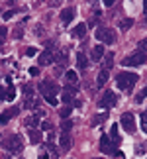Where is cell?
I'll list each match as a JSON object with an SVG mask.
<instances>
[{"label": "cell", "instance_id": "6da1fadb", "mask_svg": "<svg viewBox=\"0 0 147 159\" xmlns=\"http://www.w3.org/2000/svg\"><path fill=\"white\" fill-rule=\"evenodd\" d=\"M139 81V77L136 73H130V71H124L120 73L118 77H116V84H118L120 90H126V93H130V90L136 87V83Z\"/></svg>", "mask_w": 147, "mask_h": 159}, {"label": "cell", "instance_id": "7a4b0ae2", "mask_svg": "<svg viewBox=\"0 0 147 159\" xmlns=\"http://www.w3.org/2000/svg\"><path fill=\"white\" fill-rule=\"evenodd\" d=\"M0 148L8 149L10 153H20V151L24 149V142H22L20 136H8L6 139L0 142Z\"/></svg>", "mask_w": 147, "mask_h": 159}, {"label": "cell", "instance_id": "3957f363", "mask_svg": "<svg viewBox=\"0 0 147 159\" xmlns=\"http://www.w3.org/2000/svg\"><path fill=\"white\" fill-rule=\"evenodd\" d=\"M145 63H147V55L143 51H136L133 55H127V57H124V61H122L124 67H141Z\"/></svg>", "mask_w": 147, "mask_h": 159}, {"label": "cell", "instance_id": "277c9868", "mask_svg": "<svg viewBox=\"0 0 147 159\" xmlns=\"http://www.w3.org/2000/svg\"><path fill=\"white\" fill-rule=\"evenodd\" d=\"M116 102H118V94L112 93V90H106V93L100 96V100H98V106L100 108H114Z\"/></svg>", "mask_w": 147, "mask_h": 159}, {"label": "cell", "instance_id": "5b68a950", "mask_svg": "<svg viewBox=\"0 0 147 159\" xmlns=\"http://www.w3.org/2000/svg\"><path fill=\"white\" fill-rule=\"evenodd\" d=\"M96 39H100V41H104V43L112 45L116 41V34H114V30H110V28H98L96 30Z\"/></svg>", "mask_w": 147, "mask_h": 159}, {"label": "cell", "instance_id": "8992f818", "mask_svg": "<svg viewBox=\"0 0 147 159\" xmlns=\"http://www.w3.org/2000/svg\"><path fill=\"white\" fill-rule=\"evenodd\" d=\"M120 126L124 128L127 134H136V118H133V114H131V112L122 114V118H120Z\"/></svg>", "mask_w": 147, "mask_h": 159}, {"label": "cell", "instance_id": "52a82bcc", "mask_svg": "<svg viewBox=\"0 0 147 159\" xmlns=\"http://www.w3.org/2000/svg\"><path fill=\"white\" fill-rule=\"evenodd\" d=\"M39 93L43 94V98H47V96H55L59 93V84L51 83V81H43V83H39Z\"/></svg>", "mask_w": 147, "mask_h": 159}, {"label": "cell", "instance_id": "ba28073f", "mask_svg": "<svg viewBox=\"0 0 147 159\" xmlns=\"http://www.w3.org/2000/svg\"><path fill=\"white\" fill-rule=\"evenodd\" d=\"M100 151H102V153H106V155H116V151H118V149H116V145L110 142L108 136H102L100 138Z\"/></svg>", "mask_w": 147, "mask_h": 159}, {"label": "cell", "instance_id": "9c48e42d", "mask_svg": "<svg viewBox=\"0 0 147 159\" xmlns=\"http://www.w3.org/2000/svg\"><path fill=\"white\" fill-rule=\"evenodd\" d=\"M59 18H61V24L67 26V24H71V20L75 18V10H73V8H63L61 14H59Z\"/></svg>", "mask_w": 147, "mask_h": 159}, {"label": "cell", "instance_id": "30bf717a", "mask_svg": "<svg viewBox=\"0 0 147 159\" xmlns=\"http://www.w3.org/2000/svg\"><path fill=\"white\" fill-rule=\"evenodd\" d=\"M71 35L75 39H82L84 35H87V24H78V26H75L73 32H71Z\"/></svg>", "mask_w": 147, "mask_h": 159}, {"label": "cell", "instance_id": "8fae6325", "mask_svg": "<svg viewBox=\"0 0 147 159\" xmlns=\"http://www.w3.org/2000/svg\"><path fill=\"white\" fill-rule=\"evenodd\" d=\"M51 63H53V51H51V49H45L43 53L39 55V67L51 65Z\"/></svg>", "mask_w": 147, "mask_h": 159}, {"label": "cell", "instance_id": "7c38bea8", "mask_svg": "<svg viewBox=\"0 0 147 159\" xmlns=\"http://www.w3.org/2000/svg\"><path fill=\"white\" fill-rule=\"evenodd\" d=\"M18 112H20V108L18 106H14V108H8V110H4L2 114H0V124H6V122H8L12 116H16Z\"/></svg>", "mask_w": 147, "mask_h": 159}, {"label": "cell", "instance_id": "4fadbf2b", "mask_svg": "<svg viewBox=\"0 0 147 159\" xmlns=\"http://www.w3.org/2000/svg\"><path fill=\"white\" fill-rule=\"evenodd\" d=\"M71 145H73L71 136H69V134H61V138H59V148L63 149V151H69Z\"/></svg>", "mask_w": 147, "mask_h": 159}, {"label": "cell", "instance_id": "5bb4252c", "mask_svg": "<svg viewBox=\"0 0 147 159\" xmlns=\"http://www.w3.org/2000/svg\"><path fill=\"white\" fill-rule=\"evenodd\" d=\"M102 57H104V47H102V45H94L92 51H90V59L96 63V61H100Z\"/></svg>", "mask_w": 147, "mask_h": 159}, {"label": "cell", "instance_id": "9a60e30c", "mask_svg": "<svg viewBox=\"0 0 147 159\" xmlns=\"http://www.w3.org/2000/svg\"><path fill=\"white\" fill-rule=\"evenodd\" d=\"M28 138L32 143H39L41 142V130H38V128H32V130L28 132Z\"/></svg>", "mask_w": 147, "mask_h": 159}, {"label": "cell", "instance_id": "2e32d148", "mask_svg": "<svg viewBox=\"0 0 147 159\" xmlns=\"http://www.w3.org/2000/svg\"><path fill=\"white\" fill-rule=\"evenodd\" d=\"M77 67H78V69H88V59H87V55H84V53H81V51H78L77 53Z\"/></svg>", "mask_w": 147, "mask_h": 159}, {"label": "cell", "instance_id": "e0dca14e", "mask_svg": "<svg viewBox=\"0 0 147 159\" xmlns=\"http://www.w3.org/2000/svg\"><path fill=\"white\" fill-rule=\"evenodd\" d=\"M110 138H112V143H114V145H120V134H118V124H112V126H110Z\"/></svg>", "mask_w": 147, "mask_h": 159}, {"label": "cell", "instance_id": "ac0fdd59", "mask_svg": "<svg viewBox=\"0 0 147 159\" xmlns=\"http://www.w3.org/2000/svg\"><path fill=\"white\" fill-rule=\"evenodd\" d=\"M108 83V71H100V75H98V79H96V87H104V84Z\"/></svg>", "mask_w": 147, "mask_h": 159}, {"label": "cell", "instance_id": "d6986e66", "mask_svg": "<svg viewBox=\"0 0 147 159\" xmlns=\"http://www.w3.org/2000/svg\"><path fill=\"white\" fill-rule=\"evenodd\" d=\"M71 128H73V122L71 120H63V122H61V134H69Z\"/></svg>", "mask_w": 147, "mask_h": 159}, {"label": "cell", "instance_id": "ffe728a7", "mask_svg": "<svg viewBox=\"0 0 147 159\" xmlns=\"http://www.w3.org/2000/svg\"><path fill=\"white\" fill-rule=\"evenodd\" d=\"M131 26H133V20H131V18H126V20L120 22V30H124V32H126V30H130Z\"/></svg>", "mask_w": 147, "mask_h": 159}, {"label": "cell", "instance_id": "44dd1931", "mask_svg": "<svg viewBox=\"0 0 147 159\" xmlns=\"http://www.w3.org/2000/svg\"><path fill=\"white\" fill-rule=\"evenodd\" d=\"M63 93H67V94H75V93H78V87H77L75 83H69V84L65 87V90H63Z\"/></svg>", "mask_w": 147, "mask_h": 159}, {"label": "cell", "instance_id": "7402d4cb", "mask_svg": "<svg viewBox=\"0 0 147 159\" xmlns=\"http://www.w3.org/2000/svg\"><path fill=\"white\" fill-rule=\"evenodd\" d=\"M59 116H61V120H69V116H71V106L61 108V110H59Z\"/></svg>", "mask_w": 147, "mask_h": 159}, {"label": "cell", "instance_id": "603a6c76", "mask_svg": "<svg viewBox=\"0 0 147 159\" xmlns=\"http://www.w3.org/2000/svg\"><path fill=\"white\" fill-rule=\"evenodd\" d=\"M108 118V114H98V116H94L92 118V126H98V124H102L104 120Z\"/></svg>", "mask_w": 147, "mask_h": 159}, {"label": "cell", "instance_id": "cb8c5ba5", "mask_svg": "<svg viewBox=\"0 0 147 159\" xmlns=\"http://www.w3.org/2000/svg\"><path fill=\"white\" fill-rule=\"evenodd\" d=\"M24 94H26V98H33V87L32 84H24Z\"/></svg>", "mask_w": 147, "mask_h": 159}, {"label": "cell", "instance_id": "d4e9b609", "mask_svg": "<svg viewBox=\"0 0 147 159\" xmlns=\"http://www.w3.org/2000/svg\"><path fill=\"white\" fill-rule=\"evenodd\" d=\"M112 61H114V55H112V53H108V55H106V59H104V71H108L110 67H112Z\"/></svg>", "mask_w": 147, "mask_h": 159}, {"label": "cell", "instance_id": "484cf974", "mask_svg": "<svg viewBox=\"0 0 147 159\" xmlns=\"http://www.w3.org/2000/svg\"><path fill=\"white\" fill-rule=\"evenodd\" d=\"M14 98H16V89L8 87V89H6V100H14Z\"/></svg>", "mask_w": 147, "mask_h": 159}, {"label": "cell", "instance_id": "4316f807", "mask_svg": "<svg viewBox=\"0 0 147 159\" xmlns=\"http://www.w3.org/2000/svg\"><path fill=\"white\" fill-rule=\"evenodd\" d=\"M65 79H67L69 83H77V73H75V71H67Z\"/></svg>", "mask_w": 147, "mask_h": 159}, {"label": "cell", "instance_id": "83f0119b", "mask_svg": "<svg viewBox=\"0 0 147 159\" xmlns=\"http://www.w3.org/2000/svg\"><path fill=\"white\" fill-rule=\"evenodd\" d=\"M41 130H43V132H51L53 130V124L49 120H43V122H41Z\"/></svg>", "mask_w": 147, "mask_h": 159}, {"label": "cell", "instance_id": "f1b7e54d", "mask_svg": "<svg viewBox=\"0 0 147 159\" xmlns=\"http://www.w3.org/2000/svg\"><path fill=\"white\" fill-rule=\"evenodd\" d=\"M14 38H16V39H22V38H24V28H22V26H18V28L14 30Z\"/></svg>", "mask_w": 147, "mask_h": 159}, {"label": "cell", "instance_id": "f546056e", "mask_svg": "<svg viewBox=\"0 0 147 159\" xmlns=\"http://www.w3.org/2000/svg\"><path fill=\"white\" fill-rule=\"evenodd\" d=\"M141 130L147 134V112H143V114H141Z\"/></svg>", "mask_w": 147, "mask_h": 159}, {"label": "cell", "instance_id": "4dcf8cb0", "mask_svg": "<svg viewBox=\"0 0 147 159\" xmlns=\"http://www.w3.org/2000/svg\"><path fill=\"white\" fill-rule=\"evenodd\" d=\"M47 104H51V106H57L59 104V100H57V96H47Z\"/></svg>", "mask_w": 147, "mask_h": 159}, {"label": "cell", "instance_id": "1f68e13d", "mask_svg": "<svg viewBox=\"0 0 147 159\" xmlns=\"http://www.w3.org/2000/svg\"><path fill=\"white\" fill-rule=\"evenodd\" d=\"M137 47H139L137 51H143V53H145V49H147V38H145V39H141V41H139V43H137Z\"/></svg>", "mask_w": 147, "mask_h": 159}, {"label": "cell", "instance_id": "d6a6232c", "mask_svg": "<svg viewBox=\"0 0 147 159\" xmlns=\"http://www.w3.org/2000/svg\"><path fill=\"white\" fill-rule=\"evenodd\" d=\"M26 55H28V57H35V55H38V49H35V47H28Z\"/></svg>", "mask_w": 147, "mask_h": 159}, {"label": "cell", "instance_id": "836d02e7", "mask_svg": "<svg viewBox=\"0 0 147 159\" xmlns=\"http://www.w3.org/2000/svg\"><path fill=\"white\" fill-rule=\"evenodd\" d=\"M6 34H8V30H6L4 26H0V43L6 39Z\"/></svg>", "mask_w": 147, "mask_h": 159}, {"label": "cell", "instance_id": "e575fe53", "mask_svg": "<svg viewBox=\"0 0 147 159\" xmlns=\"http://www.w3.org/2000/svg\"><path fill=\"white\" fill-rule=\"evenodd\" d=\"M63 102H65V104H71V102H73V94L63 93Z\"/></svg>", "mask_w": 147, "mask_h": 159}, {"label": "cell", "instance_id": "d590c367", "mask_svg": "<svg viewBox=\"0 0 147 159\" xmlns=\"http://www.w3.org/2000/svg\"><path fill=\"white\" fill-rule=\"evenodd\" d=\"M29 75H32V77H38L39 75V69H38V67H29Z\"/></svg>", "mask_w": 147, "mask_h": 159}, {"label": "cell", "instance_id": "8d00e7d4", "mask_svg": "<svg viewBox=\"0 0 147 159\" xmlns=\"http://www.w3.org/2000/svg\"><path fill=\"white\" fill-rule=\"evenodd\" d=\"M12 16H14V10H6L2 18H4V20H10V18H12Z\"/></svg>", "mask_w": 147, "mask_h": 159}, {"label": "cell", "instance_id": "74e56055", "mask_svg": "<svg viewBox=\"0 0 147 159\" xmlns=\"http://www.w3.org/2000/svg\"><path fill=\"white\" fill-rule=\"evenodd\" d=\"M33 30H35V35H38V38H41V35H43V28H41V26H35Z\"/></svg>", "mask_w": 147, "mask_h": 159}, {"label": "cell", "instance_id": "f35d334b", "mask_svg": "<svg viewBox=\"0 0 147 159\" xmlns=\"http://www.w3.org/2000/svg\"><path fill=\"white\" fill-rule=\"evenodd\" d=\"M112 4H114V0H104V6H108V8H110Z\"/></svg>", "mask_w": 147, "mask_h": 159}, {"label": "cell", "instance_id": "ab89813d", "mask_svg": "<svg viewBox=\"0 0 147 159\" xmlns=\"http://www.w3.org/2000/svg\"><path fill=\"white\" fill-rule=\"evenodd\" d=\"M143 10H145V16H147V0L143 2Z\"/></svg>", "mask_w": 147, "mask_h": 159}, {"label": "cell", "instance_id": "60d3db41", "mask_svg": "<svg viewBox=\"0 0 147 159\" xmlns=\"http://www.w3.org/2000/svg\"><path fill=\"white\" fill-rule=\"evenodd\" d=\"M141 93H143V94H145V96H147V89H145V90H141Z\"/></svg>", "mask_w": 147, "mask_h": 159}, {"label": "cell", "instance_id": "b9f144b4", "mask_svg": "<svg viewBox=\"0 0 147 159\" xmlns=\"http://www.w3.org/2000/svg\"><path fill=\"white\" fill-rule=\"evenodd\" d=\"M100 159H104V157H100Z\"/></svg>", "mask_w": 147, "mask_h": 159}]
</instances>
